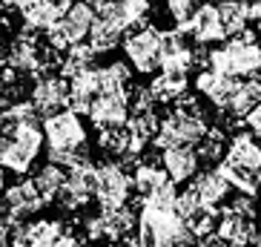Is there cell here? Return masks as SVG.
Wrapping results in <instances>:
<instances>
[{
	"mask_svg": "<svg viewBox=\"0 0 261 247\" xmlns=\"http://www.w3.org/2000/svg\"><path fill=\"white\" fill-rule=\"evenodd\" d=\"M43 135H46V161L61 167H75L81 161H92L89 150V127L84 115L75 109H61L43 118Z\"/></svg>",
	"mask_w": 261,
	"mask_h": 247,
	"instance_id": "6da1fadb",
	"label": "cell"
},
{
	"mask_svg": "<svg viewBox=\"0 0 261 247\" xmlns=\"http://www.w3.org/2000/svg\"><path fill=\"white\" fill-rule=\"evenodd\" d=\"M201 95H181L175 104H169L167 112L161 115L158 132H155V147H175V144H192L198 147L204 135L210 132V118L207 109L201 104Z\"/></svg>",
	"mask_w": 261,
	"mask_h": 247,
	"instance_id": "7a4b0ae2",
	"label": "cell"
},
{
	"mask_svg": "<svg viewBox=\"0 0 261 247\" xmlns=\"http://www.w3.org/2000/svg\"><path fill=\"white\" fill-rule=\"evenodd\" d=\"M207 66L232 78H261V43L255 29H244L241 35H230L227 40L210 46Z\"/></svg>",
	"mask_w": 261,
	"mask_h": 247,
	"instance_id": "3957f363",
	"label": "cell"
},
{
	"mask_svg": "<svg viewBox=\"0 0 261 247\" xmlns=\"http://www.w3.org/2000/svg\"><path fill=\"white\" fill-rule=\"evenodd\" d=\"M138 239L141 244L175 247V244H195L198 236L178 216L175 207H152V204L138 201Z\"/></svg>",
	"mask_w": 261,
	"mask_h": 247,
	"instance_id": "277c9868",
	"label": "cell"
},
{
	"mask_svg": "<svg viewBox=\"0 0 261 247\" xmlns=\"http://www.w3.org/2000/svg\"><path fill=\"white\" fill-rule=\"evenodd\" d=\"M43 153H46V135L40 121L20 124L12 132H0V164L12 176H29Z\"/></svg>",
	"mask_w": 261,
	"mask_h": 247,
	"instance_id": "5b68a950",
	"label": "cell"
},
{
	"mask_svg": "<svg viewBox=\"0 0 261 247\" xmlns=\"http://www.w3.org/2000/svg\"><path fill=\"white\" fill-rule=\"evenodd\" d=\"M123 58L138 75H155L164 63V29L141 23L123 35Z\"/></svg>",
	"mask_w": 261,
	"mask_h": 247,
	"instance_id": "8992f818",
	"label": "cell"
},
{
	"mask_svg": "<svg viewBox=\"0 0 261 247\" xmlns=\"http://www.w3.org/2000/svg\"><path fill=\"white\" fill-rule=\"evenodd\" d=\"M95 17H98V12H95L86 0H75V3H72L61 17H58V23H55L49 32H43V38H46V43L52 49L66 52L69 46L84 43V40L89 38Z\"/></svg>",
	"mask_w": 261,
	"mask_h": 247,
	"instance_id": "52a82bcc",
	"label": "cell"
},
{
	"mask_svg": "<svg viewBox=\"0 0 261 247\" xmlns=\"http://www.w3.org/2000/svg\"><path fill=\"white\" fill-rule=\"evenodd\" d=\"M135 195L129 167H123L118 158H107L98 164V184H95V201L100 210L126 207Z\"/></svg>",
	"mask_w": 261,
	"mask_h": 247,
	"instance_id": "ba28073f",
	"label": "cell"
},
{
	"mask_svg": "<svg viewBox=\"0 0 261 247\" xmlns=\"http://www.w3.org/2000/svg\"><path fill=\"white\" fill-rule=\"evenodd\" d=\"M72 224L63 218H35V221H15L12 227V244H32V247H55V244H75Z\"/></svg>",
	"mask_w": 261,
	"mask_h": 247,
	"instance_id": "9c48e42d",
	"label": "cell"
},
{
	"mask_svg": "<svg viewBox=\"0 0 261 247\" xmlns=\"http://www.w3.org/2000/svg\"><path fill=\"white\" fill-rule=\"evenodd\" d=\"M6 63L20 78H35L38 72L46 69V43L38 40V32H17L6 43Z\"/></svg>",
	"mask_w": 261,
	"mask_h": 247,
	"instance_id": "30bf717a",
	"label": "cell"
},
{
	"mask_svg": "<svg viewBox=\"0 0 261 247\" xmlns=\"http://www.w3.org/2000/svg\"><path fill=\"white\" fill-rule=\"evenodd\" d=\"M95 184H98V164L95 161H81L75 167H66V184L55 201L66 213H77L89 201H95Z\"/></svg>",
	"mask_w": 261,
	"mask_h": 247,
	"instance_id": "8fae6325",
	"label": "cell"
},
{
	"mask_svg": "<svg viewBox=\"0 0 261 247\" xmlns=\"http://www.w3.org/2000/svg\"><path fill=\"white\" fill-rule=\"evenodd\" d=\"M29 101L43 118L66 109L69 107V78L63 72H49V69L38 72L35 81L29 84Z\"/></svg>",
	"mask_w": 261,
	"mask_h": 247,
	"instance_id": "7c38bea8",
	"label": "cell"
},
{
	"mask_svg": "<svg viewBox=\"0 0 261 247\" xmlns=\"http://www.w3.org/2000/svg\"><path fill=\"white\" fill-rule=\"evenodd\" d=\"M181 29L192 38V43L198 46H215L227 40V29H224V20H221V12H218V3L215 0H201L195 12L190 15L187 23H181Z\"/></svg>",
	"mask_w": 261,
	"mask_h": 247,
	"instance_id": "4fadbf2b",
	"label": "cell"
},
{
	"mask_svg": "<svg viewBox=\"0 0 261 247\" xmlns=\"http://www.w3.org/2000/svg\"><path fill=\"white\" fill-rule=\"evenodd\" d=\"M0 199H3L6 216H12L15 221H26V218H32L35 213H40L46 207V199L38 190L35 178H26V176H17V181L6 184Z\"/></svg>",
	"mask_w": 261,
	"mask_h": 247,
	"instance_id": "5bb4252c",
	"label": "cell"
},
{
	"mask_svg": "<svg viewBox=\"0 0 261 247\" xmlns=\"http://www.w3.org/2000/svg\"><path fill=\"white\" fill-rule=\"evenodd\" d=\"M138 230V213L126 204L118 210H100L98 216L86 221V239H107V241H121L123 236Z\"/></svg>",
	"mask_w": 261,
	"mask_h": 247,
	"instance_id": "9a60e30c",
	"label": "cell"
},
{
	"mask_svg": "<svg viewBox=\"0 0 261 247\" xmlns=\"http://www.w3.org/2000/svg\"><path fill=\"white\" fill-rule=\"evenodd\" d=\"M238 81L241 78H232V75H224V72H215L213 66H201L192 78V86L201 98L207 101L213 109H230L232 104V95L238 89Z\"/></svg>",
	"mask_w": 261,
	"mask_h": 247,
	"instance_id": "2e32d148",
	"label": "cell"
},
{
	"mask_svg": "<svg viewBox=\"0 0 261 247\" xmlns=\"http://www.w3.org/2000/svg\"><path fill=\"white\" fill-rule=\"evenodd\" d=\"M129 112H132V92H98L86 115H89L95 130H103V127L126 124Z\"/></svg>",
	"mask_w": 261,
	"mask_h": 247,
	"instance_id": "e0dca14e",
	"label": "cell"
},
{
	"mask_svg": "<svg viewBox=\"0 0 261 247\" xmlns=\"http://www.w3.org/2000/svg\"><path fill=\"white\" fill-rule=\"evenodd\" d=\"M158 155H161V164H164V170H167V176L175 184L192 181L201 172V155H198V147H192V144L164 147Z\"/></svg>",
	"mask_w": 261,
	"mask_h": 247,
	"instance_id": "ac0fdd59",
	"label": "cell"
},
{
	"mask_svg": "<svg viewBox=\"0 0 261 247\" xmlns=\"http://www.w3.org/2000/svg\"><path fill=\"white\" fill-rule=\"evenodd\" d=\"M255 216H244V213H236V210L221 207L218 210V221H215V236L221 239V244H253L255 236Z\"/></svg>",
	"mask_w": 261,
	"mask_h": 247,
	"instance_id": "d6986e66",
	"label": "cell"
},
{
	"mask_svg": "<svg viewBox=\"0 0 261 247\" xmlns=\"http://www.w3.org/2000/svg\"><path fill=\"white\" fill-rule=\"evenodd\" d=\"M190 187L198 193V199L204 201V207H210V210H221L232 190V184L227 181V176L218 167H210V170L198 172V176L192 178Z\"/></svg>",
	"mask_w": 261,
	"mask_h": 247,
	"instance_id": "ffe728a7",
	"label": "cell"
},
{
	"mask_svg": "<svg viewBox=\"0 0 261 247\" xmlns=\"http://www.w3.org/2000/svg\"><path fill=\"white\" fill-rule=\"evenodd\" d=\"M190 84L192 78L190 72H175V69H158L155 75H149V92H152V98L158 101V104H164V107H169V104H175L181 95L190 92Z\"/></svg>",
	"mask_w": 261,
	"mask_h": 247,
	"instance_id": "44dd1931",
	"label": "cell"
},
{
	"mask_svg": "<svg viewBox=\"0 0 261 247\" xmlns=\"http://www.w3.org/2000/svg\"><path fill=\"white\" fill-rule=\"evenodd\" d=\"M132 66L123 61H112L95 66V92H129L132 89Z\"/></svg>",
	"mask_w": 261,
	"mask_h": 247,
	"instance_id": "7402d4cb",
	"label": "cell"
},
{
	"mask_svg": "<svg viewBox=\"0 0 261 247\" xmlns=\"http://www.w3.org/2000/svg\"><path fill=\"white\" fill-rule=\"evenodd\" d=\"M224 161L244 164V167H258V170H261V144H258V138H255L250 130L232 132L230 141H227Z\"/></svg>",
	"mask_w": 261,
	"mask_h": 247,
	"instance_id": "603a6c76",
	"label": "cell"
},
{
	"mask_svg": "<svg viewBox=\"0 0 261 247\" xmlns=\"http://www.w3.org/2000/svg\"><path fill=\"white\" fill-rule=\"evenodd\" d=\"M123 35H126V29H123L121 23H115L112 17H107V15H100V12H98V17H95L92 32H89L86 43H89L98 55H109L112 49H118L123 43Z\"/></svg>",
	"mask_w": 261,
	"mask_h": 247,
	"instance_id": "cb8c5ba5",
	"label": "cell"
},
{
	"mask_svg": "<svg viewBox=\"0 0 261 247\" xmlns=\"http://www.w3.org/2000/svg\"><path fill=\"white\" fill-rule=\"evenodd\" d=\"M167 170L161 164V155H141L135 167H132V184H135V193L146 195L152 187H158L161 181H167Z\"/></svg>",
	"mask_w": 261,
	"mask_h": 247,
	"instance_id": "d4e9b609",
	"label": "cell"
},
{
	"mask_svg": "<svg viewBox=\"0 0 261 247\" xmlns=\"http://www.w3.org/2000/svg\"><path fill=\"white\" fill-rule=\"evenodd\" d=\"M149 12H152V0H118V3H112L109 9H103L100 15L112 17L115 23H121L123 29L129 32V29H135V26L146 23Z\"/></svg>",
	"mask_w": 261,
	"mask_h": 247,
	"instance_id": "484cf974",
	"label": "cell"
},
{
	"mask_svg": "<svg viewBox=\"0 0 261 247\" xmlns=\"http://www.w3.org/2000/svg\"><path fill=\"white\" fill-rule=\"evenodd\" d=\"M218 170L227 176V181L232 184V190L247 195H258L261 193V170L258 167H244V164H232V161H218Z\"/></svg>",
	"mask_w": 261,
	"mask_h": 247,
	"instance_id": "4316f807",
	"label": "cell"
},
{
	"mask_svg": "<svg viewBox=\"0 0 261 247\" xmlns=\"http://www.w3.org/2000/svg\"><path fill=\"white\" fill-rule=\"evenodd\" d=\"M61 15H63V9L58 6L55 0H43V3H38V6L20 12V20H23V29L43 35V32H49L55 23H58V17Z\"/></svg>",
	"mask_w": 261,
	"mask_h": 247,
	"instance_id": "83f0119b",
	"label": "cell"
},
{
	"mask_svg": "<svg viewBox=\"0 0 261 247\" xmlns=\"http://www.w3.org/2000/svg\"><path fill=\"white\" fill-rule=\"evenodd\" d=\"M215 3L227 35H241L244 29H250V0H215Z\"/></svg>",
	"mask_w": 261,
	"mask_h": 247,
	"instance_id": "f1b7e54d",
	"label": "cell"
},
{
	"mask_svg": "<svg viewBox=\"0 0 261 247\" xmlns=\"http://www.w3.org/2000/svg\"><path fill=\"white\" fill-rule=\"evenodd\" d=\"M255 104H261V78H241L227 112H232L236 118L244 121V115L255 107Z\"/></svg>",
	"mask_w": 261,
	"mask_h": 247,
	"instance_id": "f546056e",
	"label": "cell"
},
{
	"mask_svg": "<svg viewBox=\"0 0 261 247\" xmlns=\"http://www.w3.org/2000/svg\"><path fill=\"white\" fill-rule=\"evenodd\" d=\"M32 178H35L38 190L43 193V199H46V204H49V201H55L61 195L63 184H66V167L49 161V164H43V167H38V172Z\"/></svg>",
	"mask_w": 261,
	"mask_h": 247,
	"instance_id": "4dcf8cb0",
	"label": "cell"
},
{
	"mask_svg": "<svg viewBox=\"0 0 261 247\" xmlns=\"http://www.w3.org/2000/svg\"><path fill=\"white\" fill-rule=\"evenodd\" d=\"M198 3L201 0H164V9H167V15L175 20V26H181V23L190 20V15L195 12Z\"/></svg>",
	"mask_w": 261,
	"mask_h": 247,
	"instance_id": "1f68e13d",
	"label": "cell"
},
{
	"mask_svg": "<svg viewBox=\"0 0 261 247\" xmlns=\"http://www.w3.org/2000/svg\"><path fill=\"white\" fill-rule=\"evenodd\" d=\"M244 127L253 132L255 138H261V104H255V107L244 115Z\"/></svg>",
	"mask_w": 261,
	"mask_h": 247,
	"instance_id": "d6a6232c",
	"label": "cell"
},
{
	"mask_svg": "<svg viewBox=\"0 0 261 247\" xmlns=\"http://www.w3.org/2000/svg\"><path fill=\"white\" fill-rule=\"evenodd\" d=\"M12 227H15V218L6 216V210H0V247L12 244Z\"/></svg>",
	"mask_w": 261,
	"mask_h": 247,
	"instance_id": "836d02e7",
	"label": "cell"
},
{
	"mask_svg": "<svg viewBox=\"0 0 261 247\" xmlns=\"http://www.w3.org/2000/svg\"><path fill=\"white\" fill-rule=\"evenodd\" d=\"M250 26L261 35V6H253V3H250Z\"/></svg>",
	"mask_w": 261,
	"mask_h": 247,
	"instance_id": "e575fe53",
	"label": "cell"
},
{
	"mask_svg": "<svg viewBox=\"0 0 261 247\" xmlns=\"http://www.w3.org/2000/svg\"><path fill=\"white\" fill-rule=\"evenodd\" d=\"M86 3H89L95 12H103V9H109L112 3H118V0H86Z\"/></svg>",
	"mask_w": 261,
	"mask_h": 247,
	"instance_id": "d590c367",
	"label": "cell"
},
{
	"mask_svg": "<svg viewBox=\"0 0 261 247\" xmlns=\"http://www.w3.org/2000/svg\"><path fill=\"white\" fill-rule=\"evenodd\" d=\"M6 167H3V164H0V195H3V190H6V184H9V181H6Z\"/></svg>",
	"mask_w": 261,
	"mask_h": 247,
	"instance_id": "8d00e7d4",
	"label": "cell"
},
{
	"mask_svg": "<svg viewBox=\"0 0 261 247\" xmlns=\"http://www.w3.org/2000/svg\"><path fill=\"white\" fill-rule=\"evenodd\" d=\"M3 72H6V55L0 52V81H3Z\"/></svg>",
	"mask_w": 261,
	"mask_h": 247,
	"instance_id": "74e56055",
	"label": "cell"
},
{
	"mask_svg": "<svg viewBox=\"0 0 261 247\" xmlns=\"http://www.w3.org/2000/svg\"><path fill=\"white\" fill-rule=\"evenodd\" d=\"M255 218H258V224H261V207H258V213H255Z\"/></svg>",
	"mask_w": 261,
	"mask_h": 247,
	"instance_id": "f35d334b",
	"label": "cell"
}]
</instances>
